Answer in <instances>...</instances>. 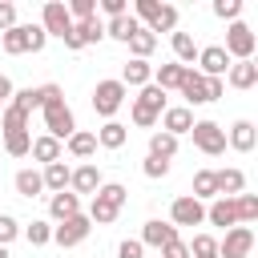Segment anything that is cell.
<instances>
[{
	"label": "cell",
	"instance_id": "f5cc1de1",
	"mask_svg": "<svg viewBox=\"0 0 258 258\" xmlns=\"http://www.w3.org/2000/svg\"><path fill=\"white\" fill-rule=\"evenodd\" d=\"M0 101H4V105H8V101H12V81H8V77H4V73H0Z\"/></svg>",
	"mask_w": 258,
	"mask_h": 258
},
{
	"label": "cell",
	"instance_id": "9a60e30c",
	"mask_svg": "<svg viewBox=\"0 0 258 258\" xmlns=\"http://www.w3.org/2000/svg\"><path fill=\"white\" fill-rule=\"evenodd\" d=\"M173 238H177V230H173L169 222H161V218H149V222L141 226V238H137V242H141V246H153V250H161V246H169Z\"/></svg>",
	"mask_w": 258,
	"mask_h": 258
},
{
	"label": "cell",
	"instance_id": "836d02e7",
	"mask_svg": "<svg viewBox=\"0 0 258 258\" xmlns=\"http://www.w3.org/2000/svg\"><path fill=\"white\" fill-rule=\"evenodd\" d=\"M189 198H198L202 206L218 198V185H214V169H198V173H194V194H189Z\"/></svg>",
	"mask_w": 258,
	"mask_h": 258
},
{
	"label": "cell",
	"instance_id": "1f68e13d",
	"mask_svg": "<svg viewBox=\"0 0 258 258\" xmlns=\"http://www.w3.org/2000/svg\"><path fill=\"white\" fill-rule=\"evenodd\" d=\"M153 48H157V36H153L149 28H137V32L129 36V52H133V60H149Z\"/></svg>",
	"mask_w": 258,
	"mask_h": 258
},
{
	"label": "cell",
	"instance_id": "74e56055",
	"mask_svg": "<svg viewBox=\"0 0 258 258\" xmlns=\"http://www.w3.org/2000/svg\"><path fill=\"white\" fill-rule=\"evenodd\" d=\"M20 234L28 238V246H48V242H52V226L40 222V218H32L28 226H20Z\"/></svg>",
	"mask_w": 258,
	"mask_h": 258
},
{
	"label": "cell",
	"instance_id": "83f0119b",
	"mask_svg": "<svg viewBox=\"0 0 258 258\" xmlns=\"http://www.w3.org/2000/svg\"><path fill=\"white\" fill-rule=\"evenodd\" d=\"M169 44H173L177 64L194 69V60H198V44H194V36H189V32H173V36H169Z\"/></svg>",
	"mask_w": 258,
	"mask_h": 258
},
{
	"label": "cell",
	"instance_id": "484cf974",
	"mask_svg": "<svg viewBox=\"0 0 258 258\" xmlns=\"http://www.w3.org/2000/svg\"><path fill=\"white\" fill-rule=\"evenodd\" d=\"M137 28H141V24H137V16H133V12L105 20V36H113V40H121V44H129V36H133Z\"/></svg>",
	"mask_w": 258,
	"mask_h": 258
},
{
	"label": "cell",
	"instance_id": "30bf717a",
	"mask_svg": "<svg viewBox=\"0 0 258 258\" xmlns=\"http://www.w3.org/2000/svg\"><path fill=\"white\" fill-rule=\"evenodd\" d=\"M254 250V230L250 226H230L226 238L218 242V258H250Z\"/></svg>",
	"mask_w": 258,
	"mask_h": 258
},
{
	"label": "cell",
	"instance_id": "4fadbf2b",
	"mask_svg": "<svg viewBox=\"0 0 258 258\" xmlns=\"http://www.w3.org/2000/svg\"><path fill=\"white\" fill-rule=\"evenodd\" d=\"M189 129H194V109H189V105H165V113H161V133L181 137V133H189Z\"/></svg>",
	"mask_w": 258,
	"mask_h": 258
},
{
	"label": "cell",
	"instance_id": "7402d4cb",
	"mask_svg": "<svg viewBox=\"0 0 258 258\" xmlns=\"http://www.w3.org/2000/svg\"><path fill=\"white\" fill-rule=\"evenodd\" d=\"M254 141H258V133H254V125H250V121H234V125H230V133H226V145H230V149H238V153H250V149H254Z\"/></svg>",
	"mask_w": 258,
	"mask_h": 258
},
{
	"label": "cell",
	"instance_id": "11a10c76",
	"mask_svg": "<svg viewBox=\"0 0 258 258\" xmlns=\"http://www.w3.org/2000/svg\"><path fill=\"white\" fill-rule=\"evenodd\" d=\"M0 109H4V101H0Z\"/></svg>",
	"mask_w": 258,
	"mask_h": 258
},
{
	"label": "cell",
	"instance_id": "f907efd6",
	"mask_svg": "<svg viewBox=\"0 0 258 258\" xmlns=\"http://www.w3.org/2000/svg\"><path fill=\"white\" fill-rule=\"evenodd\" d=\"M161 258H189V250H185V242H181V238H173L169 246H161Z\"/></svg>",
	"mask_w": 258,
	"mask_h": 258
},
{
	"label": "cell",
	"instance_id": "ac0fdd59",
	"mask_svg": "<svg viewBox=\"0 0 258 258\" xmlns=\"http://www.w3.org/2000/svg\"><path fill=\"white\" fill-rule=\"evenodd\" d=\"M214 185H218V198H238V194H246V173L242 169H214Z\"/></svg>",
	"mask_w": 258,
	"mask_h": 258
},
{
	"label": "cell",
	"instance_id": "9c48e42d",
	"mask_svg": "<svg viewBox=\"0 0 258 258\" xmlns=\"http://www.w3.org/2000/svg\"><path fill=\"white\" fill-rule=\"evenodd\" d=\"M89 230H93V222H89L85 214H77V218H64V222L52 226V242L64 246V250H73V246H81V242L89 238Z\"/></svg>",
	"mask_w": 258,
	"mask_h": 258
},
{
	"label": "cell",
	"instance_id": "681fc988",
	"mask_svg": "<svg viewBox=\"0 0 258 258\" xmlns=\"http://www.w3.org/2000/svg\"><path fill=\"white\" fill-rule=\"evenodd\" d=\"M101 12L113 20V16H125V12H129V4H125V0H101Z\"/></svg>",
	"mask_w": 258,
	"mask_h": 258
},
{
	"label": "cell",
	"instance_id": "8992f818",
	"mask_svg": "<svg viewBox=\"0 0 258 258\" xmlns=\"http://www.w3.org/2000/svg\"><path fill=\"white\" fill-rule=\"evenodd\" d=\"M226 56L230 60H254V48H258V36H254V28L250 24H242V20H234L230 28H226Z\"/></svg>",
	"mask_w": 258,
	"mask_h": 258
},
{
	"label": "cell",
	"instance_id": "7bdbcfd3",
	"mask_svg": "<svg viewBox=\"0 0 258 258\" xmlns=\"http://www.w3.org/2000/svg\"><path fill=\"white\" fill-rule=\"evenodd\" d=\"M137 101H145L149 109H157V113H165V93H161V89H157L153 81H149V85H145V89L137 93Z\"/></svg>",
	"mask_w": 258,
	"mask_h": 258
},
{
	"label": "cell",
	"instance_id": "d6a6232c",
	"mask_svg": "<svg viewBox=\"0 0 258 258\" xmlns=\"http://www.w3.org/2000/svg\"><path fill=\"white\" fill-rule=\"evenodd\" d=\"M149 153H153V157H161V161H173V153H177V137H169V133L153 129V133H149Z\"/></svg>",
	"mask_w": 258,
	"mask_h": 258
},
{
	"label": "cell",
	"instance_id": "4316f807",
	"mask_svg": "<svg viewBox=\"0 0 258 258\" xmlns=\"http://www.w3.org/2000/svg\"><path fill=\"white\" fill-rule=\"evenodd\" d=\"M181 77H185V64H177V60H169V64H161V69H153V85H157L161 93L181 89Z\"/></svg>",
	"mask_w": 258,
	"mask_h": 258
},
{
	"label": "cell",
	"instance_id": "5bb4252c",
	"mask_svg": "<svg viewBox=\"0 0 258 258\" xmlns=\"http://www.w3.org/2000/svg\"><path fill=\"white\" fill-rule=\"evenodd\" d=\"M105 185V177H101V169L93 165V161H85V165H77L73 173H69V189L81 198V194H97Z\"/></svg>",
	"mask_w": 258,
	"mask_h": 258
},
{
	"label": "cell",
	"instance_id": "7c38bea8",
	"mask_svg": "<svg viewBox=\"0 0 258 258\" xmlns=\"http://www.w3.org/2000/svg\"><path fill=\"white\" fill-rule=\"evenodd\" d=\"M226 69H230V56H226L222 44L198 48V73H202V77H226Z\"/></svg>",
	"mask_w": 258,
	"mask_h": 258
},
{
	"label": "cell",
	"instance_id": "d6986e66",
	"mask_svg": "<svg viewBox=\"0 0 258 258\" xmlns=\"http://www.w3.org/2000/svg\"><path fill=\"white\" fill-rule=\"evenodd\" d=\"M48 214H52V222L77 218V214H81V198H77L73 189H60V194H52V198H48Z\"/></svg>",
	"mask_w": 258,
	"mask_h": 258
},
{
	"label": "cell",
	"instance_id": "ab89813d",
	"mask_svg": "<svg viewBox=\"0 0 258 258\" xmlns=\"http://www.w3.org/2000/svg\"><path fill=\"white\" fill-rule=\"evenodd\" d=\"M4 149H8V157H28L32 133H8V137H4Z\"/></svg>",
	"mask_w": 258,
	"mask_h": 258
},
{
	"label": "cell",
	"instance_id": "277c9868",
	"mask_svg": "<svg viewBox=\"0 0 258 258\" xmlns=\"http://www.w3.org/2000/svg\"><path fill=\"white\" fill-rule=\"evenodd\" d=\"M44 44H48V36H44V28H40V24H16V28L0 32V48H4L8 56H20V52H40Z\"/></svg>",
	"mask_w": 258,
	"mask_h": 258
},
{
	"label": "cell",
	"instance_id": "f1b7e54d",
	"mask_svg": "<svg viewBox=\"0 0 258 258\" xmlns=\"http://www.w3.org/2000/svg\"><path fill=\"white\" fill-rule=\"evenodd\" d=\"M69 165L64 161H52V165H44L40 169V181H44V189H52V194H60V189H69Z\"/></svg>",
	"mask_w": 258,
	"mask_h": 258
},
{
	"label": "cell",
	"instance_id": "5b68a950",
	"mask_svg": "<svg viewBox=\"0 0 258 258\" xmlns=\"http://www.w3.org/2000/svg\"><path fill=\"white\" fill-rule=\"evenodd\" d=\"M125 85L117 81V77H109V81H97V89H93V113L97 117H105V121H113V113L125 105Z\"/></svg>",
	"mask_w": 258,
	"mask_h": 258
},
{
	"label": "cell",
	"instance_id": "2e32d148",
	"mask_svg": "<svg viewBox=\"0 0 258 258\" xmlns=\"http://www.w3.org/2000/svg\"><path fill=\"white\" fill-rule=\"evenodd\" d=\"M185 101H189V109L194 105H210V89H206V77L198 73V69H185V77H181V89H177Z\"/></svg>",
	"mask_w": 258,
	"mask_h": 258
},
{
	"label": "cell",
	"instance_id": "d590c367",
	"mask_svg": "<svg viewBox=\"0 0 258 258\" xmlns=\"http://www.w3.org/2000/svg\"><path fill=\"white\" fill-rule=\"evenodd\" d=\"M73 32L81 36V44L89 48V44H97V40H105V20H81V24H73Z\"/></svg>",
	"mask_w": 258,
	"mask_h": 258
},
{
	"label": "cell",
	"instance_id": "ee69618b",
	"mask_svg": "<svg viewBox=\"0 0 258 258\" xmlns=\"http://www.w3.org/2000/svg\"><path fill=\"white\" fill-rule=\"evenodd\" d=\"M141 173H145L149 181H161V177L169 173V161H161V157H153V153H149V157L141 161Z\"/></svg>",
	"mask_w": 258,
	"mask_h": 258
},
{
	"label": "cell",
	"instance_id": "8fae6325",
	"mask_svg": "<svg viewBox=\"0 0 258 258\" xmlns=\"http://www.w3.org/2000/svg\"><path fill=\"white\" fill-rule=\"evenodd\" d=\"M202 222H206V206L198 198H189V194L173 198V206H169V226L173 230L177 226H202Z\"/></svg>",
	"mask_w": 258,
	"mask_h": 258
},
{
	"label": "cell",
	"instance_id": "e575fe53",
	"mask_svg": "<svg viewBox=\"0 0 258 258\" xmlns=\"http://www.w3.org/2000/svg\"><path fill=\"white\" fill-rule=\"evenodd\" d=\"M185 250H189V258H218V238L214 234H194L185 242Z\"/></svg>",
	"mask_w": 258,
	"mask_h": 258
},
{
	"label": "cell",
	"instance_id": "db71d44e",
	"mask_svg": "<svg viewBox=\"0 0 258 258\" xmlns=\"http://www.w3.org/2000/svg\"><path fill=\"white\" fill-rule=\"evenodd\" d=\"M0 258H12V254H8V246H0Z\"/></svg>",
	"mask_w": 258,
	"mask_h": 258
},
{
	"label": "cell",
	"instance_id": "52a82bcc",
	"mask_svg": "<svg viewBox=\"0 0 258 258\" xmlns=\"http://www.w3.org/2000/svg\"><path fill=\"white\" fill-rule=\"evenodd\" d=\"M189 137H194V145H198L206 157H218V153H226V129H222L218 121H194Z\"/></svg>",
	"mask_w": 258,
	"mask_h": 258
},
{
	"label": "cell",
	"instance_id": "60d3db41",
	"mask_svg": "<svg viewBox=\"0 0 258 258\" xmlns=\"http://www.w3.org/2000/svg\"><path fill=\"white\" fill-rule=\"evenodd\" d=\"M64 8H69V16H73V24H81V20H93V16H97V0H69Z\"/></svg>",
	"mask_w": 258,
	"mask_h": 258
},
{
	"label": "cell",
	"instance_id": "d4e9b609",
	"mask_svg": "<svg viewBox=\"0 0 258 258\" xmlns=\"http://www.w3.org/2000/svg\"><path fill=\"white\" fill-rule=\"evenodd\" d=\"M36 161H44V165H52V161H60V153H64V145L56 141V137H48V133H40V137H32V149H28Z\"/></svg>",
	"mask_w": 258,
	"mask_h": 258
},
{
	"label": "cell",
	"instance_id": "7dc6e473",
	"mask_svg": "<svg viewBox=\"0 0 258 258\" xmlns=\"http://www.w3.org/2000/svg\"><path fill=\"white\" fill-rule=\"evenodd\" d=\"M16 28V4L12 0H0V32Z\"/></svg>",
	"mask_w": 258,
	"mask_h": 258
},
{
	"label": "cell",
	"instance_id": "f35d334b",
	"mask_svg": "<svg viewBox=\"0 0 258 258\" xmlns=\"http://www.w3.org/2000/svg\"><path fill=\"white\" fill-rule=\"evenodd\" d=\"M129 117H133V125H141V129H153V125L161 121V113H157V109H149V105H145V101H137V97H133Z\"/></svg>",
	"mask_w": 258,
	"mask_h": 258
},
{
	"label": "cell",
	"instance_id": "ba28073f",
	"mask_svg": "<svg viewBox=\"0 0 258 258\" xmlns=\"http://www.w3.org/2000/svg\"><path fill=\"white\" fill-rule=\"evenodd\" d=\"M40 28H44V36H60V40L73 32V16H69L64 0H48L40 8Z\"/></svg>",
	"mask_w": 258,
	"mask_h": 258
},
{
	"label": "cell",
	"instance_id": "816d5d0a",
	"mask_svg": "<svg viewBox=\"0 0 258 258\" xmlns=\"http://www.w3.org/2000/svg\"><path fill=\"white\" fill-rule=\"evenodd\" d=\"M206 89H210V101H218V97L226 93V81H222V77H206Z\"/></svg>",
	"mask_w": 258,
	"mask_h": 258
},
{
	"label": "cell",
	"instance_id": "f546056e",
	"mask_svg": "<svg viewBox=\"0 0 258 258\" xmlns=\"http://www.w3.org/2000/svg\"><path fill=\"white\" fill-rule=\"evenodd\" d=\"M12 185H16V194H20V198H40V194H44V181H40V173H36V169H16Z\"/></svg>",
	"mask_w": 258,
	"mask_h": 258
},
{
	"label": "cell",
	"instance_id": "b9f144b4",
	"mask_svg": "<svg viewBox=\"0 0 258 258\" xmlns=\"http://www.w3.org/2000/svg\"><path fill=\"white\" fill-rule=\"evenodd\" d=\"M8 105H16V109L32 113V109H40V89H20V93H12V101H8Z\"/></svg>",
	"mask_w": 258,
	"mask_h": 258
},
{
	"label": "cell",
	"instance_id": "4dcf8cb0",
	"mask_svg": "<svg viewBox=\"0 0 258 258\" xmlns=\"http://www.w3.org/2000/svg\"><path fill=\"white\" fill-rule=\"evenodd\" d=\"M0 129H4V137L8 133H28V113L16 109V105H4L0 109Z\"/></svg>",
	"mask_w": 258,
	"mask_h": 258
},
{
	"label": "cell",
	"instance_id": "7a4b0ae2",
	"mask_svg": "<svg viewBox=\"0 0 258 258\" xmlns=\"http://www.w3.org/2000/svg\"><path fill=\"white\" fill-rule=\"evenodd\" d=\"M125 202H129V189L121 185V181H105L97 194H93V202H89V222L93 226H113L117 222V214L125 210Z\"/></svg>",
	"mask_w": 258,
	"mask_h": 258
},
{
	"label": "cell",
	"instance_id": "bcb514c9",
	"mask_svg": "<svg viewBox=\"0 0 258 258\" xmlns=\"http://www.w3.org/2000/svg\"><path fill=\"white\" fill-rule=\"evenodd\" d=\"M214 16H222V20H238V16H242V0H214Z\"/></svg>",
	"mask_w": 258,
	"mask_h": 258
},
{
	"label": "cell",
	"instance_id": "c3c4849f",
	"mask_svg": "<svg viewBox=\"0 0 258 258\" xmlns=\"http://www.w3.org/2000/svg\"><path fill=\"white\" fill-rule=\"evenodd\" d=\"M145 254V246L137 242V238H125L121 246H117V258H141Z\"/></svg>",
	"mask_w": 258,
	"mask_h": 258
},
{
	"label": "cell",
	"instance_id": "603a6c76",
	"mask_svg": "<svg viewBox=\"0 0 258 258\" xmlns=\"http://www.w3.org/2000/svg\"><path fill=\"white\" fill-rule=\"evenodd\" d=\"M125 141H129V125H121V121H105L97 129V145L101 149H121Z\"/></svg>",
	"mask_w": 258,
	"mask_h": 258
},
{
	"label": "cell",
	"instance_id": "44dd1931",
	"mask_svg": "<svg viewBox=\"0 0 258 258\" xmlns=\"http://www.w3.org/2000/svg\"><path fill=\"white\" fill-rule=\"evenodd\" d=\"M117 81H121L125 89H145V85L153 81V64H149V60H129Z\"/></svg>",
	"mask_w": 258,
	"mask_h": 258
},
{
	"label": "cell",
	"instance_id": "e0dca14e",
	"mask_svg": "<svg viewBox=\"0 0 258 258\" xmlns=\"http://www.w3.org/2000/svg\"><path fill=\"white\" fill-rule=\"evenodd\" d=\"M226 81H230V89H254L258 85V64L254 60H230Z\"/></svg>",
	"mask_w": 258,
	"mask_h": 258
},
{
	"label": "cell",
	"instance_id": "ffe728a7",
	"mask_svg": "<svg viewBox=\"0 0 258 258\" xmlns=\"http://www.w3.org/2000/svg\"><path fill=\"white\" fill-rule=\"evenodd\" d=\"M206 222H210V226H222V230L238 226V214H234V198H214V202L206 206Z\"/></svg>",
	"mask_w": 258,
	"mask_h": 258
},
{
	"label": "cell",
	"instance_id": "f6af8a7d",
	"mask_svg": "<svg viewBox=\"0 0 258 258\" xmlns=\"http://www.w3.org/2000/svg\"><path fill=\"white\" fill-rule=\"evenodd\" d=\"M20 238V222L12 218V214H0V246H8V242H16Z\"/></svg>",
	"mask_w": 258,
	"mask_h": 258
},
{
	"label": "cell",
	"instance_id": "cb8c5ba5",
	"mask_svg": "<svg viewBox=\"0 0 258 258\" xmlns=\"http://www.w3.org/2000/svg\"><path fill=\"white\" fill-rule=\"evenodd\" d=\"M64 149H69L77 161H89V157L97 153V133H89V129H77V133L64 141Z\"/></svg>",
	"mask_w": 258,
	"mask_h": 258
},
{
	"label": "cell",
	"instance_id": "3957f363",
	"mask_svg": "<svg viewBox=\"0 0 258 258\" xmlns=\"http://www.w3.org/2000/svg\"><path fill=\"white\" fill-rule=\"evenodd\" d=\"M133 16L141 28H149L153 36L157 32H177V8L173 4H161V0H137L133 4Z\"/></svg>",
	"mask_w": 258,
	"mask_h": 258
},
{
	"label": "cell",
	"instance_id": "6da1fadb",
	"mask_svg": "<svg viewBox=\"0 0 258 258\" xmlns=\"http://www.w3.org/2000/svg\"><path fill=\"white\" fill-rule=\"evenodd\" d=\"M40 117H44V133L56 137L60 145L77 133V117H73V109H69L60 85H40Z\"/></svg>",
	"mask_w": 258,
	"mask_h": 258
},
{
	"label": "cell",
	"instance_id": "8d00e7d4",
	"mask_svg": "<svg viewBox=\"0 0 258 258\" xmlns=\"http://www.w3.org/2000/svg\"><path fill=\"white\" fill-rule=\"evenodd\" d=\"M234 214H238V226L258 222V198H254V194H238V198H234Z\"/></svg>",
	"mask_w": 258,
	"mask_h": 258
}]
</instances>
